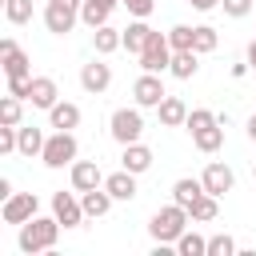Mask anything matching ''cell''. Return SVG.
<instances>
[{
	"instance_id": "obj_1",
	"label": "cell",
	"mask_w": 256,
	"mask_h": 256,
	"mask_svg": "<svg viewBox=\"0 0 256 256\" xmlns=\"http://www.w3.org/2000/svg\"><path fill=\"white\" fill-rule=\"evenodd\" d=\"M56 236H60V220L56 216H32V220L20 224L16 244H20L24 256H36V252H52L56 248Z\"/></svg>"
},
{
	"instance_id": "obj_2",
	"label": "cell",
	"mask_w": 256,
	"mask_h": 256,
	"mask_svg": "<svg viewBox=\"0 0 256 256\" xmlns=\"http://www.w3.org/2000/svg\"><path fill=\"white\" fill-rule=\"evenodd\" d=\"M184 128L192 132V144L200 148V152H220L224 148V128H220V116L216 112H208V108H192L188 112V120H184Z\"/></svg>"
},
{
	"instance_id": "obj_3",
	"label": "cell",
	"mask_w": 256,
	"mask_h": 256,
	"mask_svg": "<svg viewBox=\"0 0 256 256\" xmlns=\"http://www.w3.org/2000/svg\"><path fill=\"white\" fill-rule=\"evenodd\" d=\"M188 208H180L176 200L168 204V208H160L152 220H148V232H152V240L156 244H176L180 236H184V228H188Z\"/></svg>"
},
{
	"instance_id": "obj_4",
	"label": "cell",
	"mask_w": 256,
	"mask_h": 256,
	"mask_svg": "<svg viewBox=\"0 0 256 256\" xmlns=\"http://www.w3.org/2000/svg\"><path fill=\"white\" fill-rule=\"evenodd\" d=\"M108 132H112V140L124 148V144H136L140 136H144V116H140V104L136 108H116L112 112V120H108Z\"/></svg>"
},
{
	"instance_id": "obj_5",
	"label": "cell",
	"mask_w": 256,
	"mask_h": 256,
	"mask_svg": "<svg viewBox=\"0 0 256 256\" xmlns=\"http://www.w3.org/2000/svg\"><path fill=\"white\" fill-rule=\"evenodd\" d=\"M76 152H80L76 136H72V132H60V128H56V132H52V136L44 140V152H40V160H44L48 168H64V164L72 168V164H76Z\"/></svg>"
},
{
	"instance_id": "obj_6",
	"label": "cell",
	"mask_w": 256,
	"mask_h": 256,
	"mask_svg": "<svg viewBox=\"0 0 256 256\" xmlns=\"http://www.w3.org/2000/svg\"><path fill=\"white\" fill-rule=\"evenodd\" d=\"M168 64H172L168 32H156V28H152V36H148V44H144V52H140V68H144V72H168Z\"/></svg>"
},
{
	"instance_id": "obj_7",
	"label": "cell",
	"mask_w": 256,
	"mask_h": 256,
	"mask_svg": "<svg viewBox=\"0 0 256 256\" xmlns=\"http://www.w3.org/2000/svg\"><path fill=\"white\" fill-rule=\"evenodd\" d=\"M76 20H80V8L76 4H64V0H48L44 4V28L52 36H68L76 28Z\"/></svg>"
},
{
	"instance_id": "obj_8",
	"label": "cell",
	"mask_w": 256,
	"mask_h": 256,
	"mask_svg": "<svg viewBox=\"0 0 256 256\" xmlns=\"http://www.w3.org/2000/svg\"><path fill=\"white\" fill-rule=\"evenodd\" d=\"M36 212H40L36 192H12V196L4 200V208H0V220H4V224H24V220H32Z\"/></svg>"
},
{
	"instance_id": "obj_9",
	"label": "cell",
	"mask_w": 256,
	"mask_h": 256,
	"mask_svg": "<svg viewBox=\"0 0 256 256\" xmlns=\"http://www.w3.org/2000/svg\"><path fill=\"white\" fill-rule=\"evenodd\" d=\"M28 64H32V60H28V52H24L12 36H4V40H0V68H4V76H8V80L32 76V72H28Z\"/></svg>"
},
{
	"instance_id": "obj_10",
	"label": "cell",
	"mask_w": 256,
	"mask_h": 256,
	"mask_svg": "<svg viewBox=\"0 0 256 256\" xmlns=\"http://www.w3.org/2000/svg\"><path fill=\"white\" fill-rule=\"evenodd\" d=\"M132 96H136V104H140V108H160V100L168 96V92H164L160 72H140V76H136V84H132Z\"/></svg>"
},
{
	"instance_id": "obj_11",
	"label": "cell",
	"mask_w": 256,
	"mask_h": 256,
	"mask_svg": "<svg viewBox=\"0 0 256 256\" xmlns=\"http://www.w3.org/2000/svg\"><path fill=\"white\" fill-rule=\"evenodd\" d=\"M72 192H76V188H72ZM72 192L60 188V192L52 196V216H56L64 228H80V220H84V204H80Z\"/></svg>"
},
{
	"instance_id": "obj_12",
	"label": "cell",
	"mask_w": 256,
	"mask_h": 256,
	"mask_svg": "<svg viewBox=\"0 0 256 256\" xmlns=\"http://www.w3.org/2000/svg\"><path fill=\"white\" fill-rule=\"evenodd\" d=\"M108 84H112V68H108L104 60H88V64L80 68V88H84V92L100 96V92H108Z\"/></svg>"
},
{
	"instance_id": "obj_13",
	"label": "cell",
	"mask_w": 256,
	"mask_h": 256,
	"mask_svg": "<svg viewBox=\"0 0 256 256\" xmlns=\"http://www.w3.org/2000/svg\"><path fill=\"white\" fill-rule=\"evenodd\" d=\"M200 180H204V192H212V196H224V192H232V184H236L232 168L220 164V160H212V164L200 172Z\"/></svg>"
},
{
	"instance_id": "obj_14",
	"label": "cell",
	"mask_w": 256,
	"mask_h": 256,
	"mask_svg": "<svg viewBox=\"0 0 256 256\" xmlns=\"http://www.w3.org/2000/svg\"><path fill=\"white\" fill-rule=\"evenodd\" d=\"M68 176H72V188H76V192H92V188L104 184V172H100L96 160H76Z\"/></svg>"
},
{
	"instance_id": "obj_15",
	"label": "cell",
	"mask_w": 256,
	"mask_h": 256,
	"mask_svg": "<svg viewBox=\"0 0 256 256\" xmlns=\"http://www.w3.org/2000/svg\"><path fill=\"white\" fill-rule=\"evenodd\" d=\"M56 100H60V88H56V80H52V76H32V92H28V104L48 112Z\"/></svg>"
},
{
	"instance_id": "obj_16",
	"label": "cell",
	"mask_w": 256,
	"mask_h": 256,
	"mask_svg": "<svg viewBox=\"0 0 256 256\" xmlns=\"http://www.w3.org/2000/svg\"><path fill=\"white\" fill-rule=\"evenodd\" d=\"M156 116H160L164 128H184V120H188V104H184L180 96H164L160 108H156Z\"/></svg>"
},
{
	"instance_id": "obj_17",
	"label": "cell",
	"mask_w": 256,
	"mask_h": 256,
	"mask_svg": "<svg viewBox=\"0 0 256 256\" xmlns=\"http://www.w3.org/2000/svg\"><path fill=\"white\" fill-rule=\"evenodd\" d=\"M76 124H80V108H76V104H68V100H56V104L48 108V128L72 132Z\"/></svg>"
},
{
	"instance_id": "obj_18",
	"label": "cell",
	"mask_w": 256,
	"mask_h": 256,
	"mask_svg": "<svg viewBox=\"0 0 256 256\" xmlns=\"http://www.w3.org/2000/svg\"><path fill=\"white\" fill-rule=\"evenodd\" d=\"M120 168H128V172H136V176H140V172H148V168H152V148H148V144H140V140H136V144H124Z\"/></svg>"
},
{
	"instance_id": "obj_19",
	"label": "cell",
	"mask_w": 256,
	"mask_h": 256,
	"mask_svg": "<svg viewBox=\"0 0 256 256\" xmlns=\"http://www.w3.org/2000/svg\"><path fill=\"white\" fill-rule=\"evenodd\" d=\"M104 188L112 192V200H136V172L120 168V172L104 176Z\"/></svg>"
},
{
	"instance_id": "obj_20",
	"label": "cell",
	"mask_w": 256,
	"mask_h": 256,
	"mask_svg": "<svg viewBox=\"0 0 256 256\" xmlns=\"http://www.w3.org/2000/svg\"><path fill=\"white\" fill-rule=\"evenodd\" d=\"M116 4H120V0H84V4H80V20H84L88 28H100V24H108V16L116 12Z\"/></svg>"
},
{
	"instance_id": "obj_21",
	"label": "cell",
	"mask_w": 256,
	"mask_h": 256,
	"mask_svg": "<svg viewBox=\"0 0 256 256\" xmlns=\"http://www.w3.org/2000/svg\"><path fill=\"white\" fill-rule=\"evenodd\" d=\"M92 44H96L100 56H112L116 48H124V32L112 28V24H100V28H92Z\"/></svg>"
},
{
	"instance_id": "obj_22",
	"label": "cell",
	"mask_w": 256,
	"mask_h": 256,
	"mask_svg": "<svg viewBox=\"0 0 256 256\" xmlns=\"http://www.w3.org/2000/svg\"><path fill=\"white\" fill-rule=\"evenodd\" d=\"M196 68H200V52H196V48L172 52V64H168V72H172L176 80H192V76H196Z\"/></svg>"
},
{
	"instance_id": "obj_23",
	"label": "cell",
	"mask_w": 256,
	"mask_h": 256,
	"mask_svg": "<svg viewBox=\"0 0 256 256\" xmlns=\"http://www.w3.org/2000/svg\"><path fill=\"white\" fill-rule=\"evenodd\" d=\"M200 196H204V180H192V176H184V180H176V184H172V200H176L180 208H192Z\"/></svg>"
},
{
	"instance_id": "obj_24",
	"label": "cell",
	"mask_w": 256,
	"mask_h": 256,
	"mask_svg": "<svg viewBox=\"0 0 256 256\" xmlns=\"http://www.w3.org/2000/svg\"><path fill=\"white\" fill-rule=\"evenodd\" d=\"M80 204H84V216H108V208H112V192L100 184V188H92V192H80Z\"/></svg>"
},
{
	"instance_id": "obj_25",
	"label": "cell",
	"mask_w": 256,
	"mask_h": 256,
	"mask_svg": "<svg viewBox=\"0 0 256 256\" xmlns=\"http://www.w3.org/2000/svg\"><path fill=\"white\" fill-rule=\"evenodd\" d=\"M44 140H48V136H44L40 128L20 124V144H16V152H20V156H40V152H44Z\"/></svg>"
},
{
	"instance_id": "obj_26",
	"label": "cell",
	"mask_w": 256,
	"mask_h": 256,
	"mask_svg": "<svg viewBox=\"0 0 256 256\" xmlns=\"http://www.w3.org/2000/svg\"><path fill=\"white\" fill-rule=\"evenodd\" d=\"M148 36H152V28H148L144 20H132V24L124 28V48H128L132 56H140V52H144V44H148Z\"/></svg>"
},
{
	"instance_id": "obj_27",
	"label": "cell",
	"mask_w": 256,
	"mask_h": 256,
	"mask_svg": "<svg viewBox=\"0 0 256 256\" xmlns=\"http://www.w3.org/2000/svg\"><path fill=\"white\" fill-rule=\"evenodd\" d=\"M220 196H212V192H204L192 208H188V216L196 220V224H208V220H216V212H220V204H216Z\"/></svg>"
},
{
	"instance_id": "obj_28",
	"label": "cell",
	"mask_w": 256,
	"mask_h": 256,
	"mask_svg": "<svg viewBox=\"0 0 256 256\" xmlns=\"http://www.w3.org/2000/svg\"><path fill=\"white\" fill-rule=\"evenodd\" d=\"M176 252H180V256H208V240L184 228V236L176 240Z\"/></svg>"
},
{
	"instance_id": "obj_29",
	"label": "cell",
	"mask_w": 256,
	"mask_h": 256,
	"mask_svg": "<svg viewBox=\"0 0 256 256\" xmlns=\"http://www.w3.org/2000/svg\"><path fill=\"white\" fill-rule=\"evenodd\" d=\"M4 16H8V24H28L32 20V0H4Z\"/></svg>"
},
{
	"instance_id": "obj_30",
	"label": "cell",
	"mask_w": 256,
	"mask_h": 256,
	"mask_svg": "<svg viewBox=\"0 0 256 256\" xmlns=\"http://www.w3.org/2000/svg\"><path fill=\"white\" fill-rule=\"evenodd\" d=\"M192 36H196V28H188V24H176V28H168V44H172V52H184V48H192Z\"/></svg>"
},
{
	"instance_id": "obj_31",
	"label": "cell",
	"mask_w": 256,
	"mask_h": 256,
	"mask_svg": "<svg viewBox=\"0 0 256 256\" xmlns=\"http://www.w3.org/2000/svg\"><path fill=\"white\" fill-rule=\"evenodd\" d=\"M240 248H236V240L228 236V232H220V236H208V256H236Z\"/></svg>"
},
{
	"instance_id": "obj_32",
	"label": "cell",
	"mask_w": 256,
	"mask_h": 256,
	"mask_svg": "<svg viewBox=\"0 0 256 256\" xmlns=\"http://www.w3.org/2000/svg\"><path fill=\"white\" fill-rule=\"evenodd\" d=\"M192 48L204 56V52H216V28H208V24H200L196 28V36H192Z\"/></svg>"
},
{
	"instance_id": "obj_33",
	"label": "cell",
	"mask_w": 256,
	"mask_h": 256,
	"mask_svg": "<svg viewBox=\"0 0 256 256\" xmlns=\"http://www.w3.org/2000/svg\"><path fill=\"white\" fill-rule=\"evenodd\" d=\"M20 104H24V100L8 92V96L0 100V124H20Z\"/></svg>"
},
{
	"instance_id": "obj_34",
	"label": "cell",
	"mask_w": 256,
	"mask_h": 256,
	"mask_svg": "<svg viewBox=\"0 0 256 256\" xmlns=\"http://www.w3.org/2000/svg\"><path fill=\"white\" fill-rule=\"evenodd\" d=\"M120 4H124L136 20H148V16H152V8H156V0H120Z\"/></svg>"
},
{
	"instance_id": "obj_35",
	"label": "cell",
	"mask_w": 256,
	"mask_h": 256,
	"mask_svg": "<svg viewBox=\"0 0 256 256\" xmlns=\"http://www.w3.org/2000/svg\"><path fill=\"white\" fill-rule=\"evenodd\" d=\"M220 8H224L232 20H240V16H248V12H252V0H220Z\"/></svg>"
},
{
	"instance_id": "obj_36",
	"label": "cell",
	"mask_w": 256,
	"mask_h": 256,
	"mask_svg": "<svg viewBox=\"0 0 256 256\" xmlns=\"http://www.w3.org/2000/svg\"><path fill=\"white\" fill-rule=\"evenodd\" d=\"M8 92H12V96H20V100H28V92H32V76H20V80H8Z\"/></svg>"
},
{
	"instance_id": "obj_37",
	"label": "cell",
	"mask_w": 256,
	"mask_h": 256,
	"mask_svg": "<svg viewBox=\"0 0 256 256\" xmlns=\"http://www.w3.org/2000/svg\"><path fill=\"white\" fill-rule=\"evenodd\" d=\"M188 4H192V8H196V12H212V8H216V4H220V0H188Z\"/></svg>"
},
{
	"instance_id": "obj_38",
	"label": "cell",
	"mask_w": 256,
	"mask_h": 256,
	"mask_svg": "<svg viewBox=\"0 0 256 256\" xmlns=\"http://www.w3.org/2000/svg\"><path fill=\"white\" fill-rule=\"evenodd\" d=\"M8 196H12V180L4 176V180H0V200H8Z\"/></svg>"
},
{
	"instance_id": "obj_39",
	"label": "cell",
	"mask_w": 256,
	"mask_h": 256,
	"mask_svg": "<svg viewBox=\"0 0 256 256\" xmlns=\"http://www.w3.org/2000/svg\"><path fill=\"white\" fill-rule=\"evenodd\" d=\"M248 68H256V40L248 44Z\"/></svg>"
},
{
	"instance_id": "obj_40",
	"label": "cell",
	"mask_w": 256,
	"mask_h": 256,
	"mask_svg": "<svg viewBox=\"0 0 256 256\" xmlns=\"http://www.w3.org/2000/svg\"><path fill=\"white\" fill-rule=\"evenodd\" d=\"M248 140H256V112L248 116Z\"/></svg>"
},
{
	"instance_id": "obj_41",
	"label": "cell",
	"mask_w": 256,
	"mask_h": 256,
	"mask_svg": "<svg viewBox=\"0 0 256 256\" xmlns=\"http://www.w3.org/2000/svg\"><path fill=\"white\" fill-rule=\"evenodd\" d=\"M252 176H256V164H252Z\"/></svg>"
}]
</instances>
